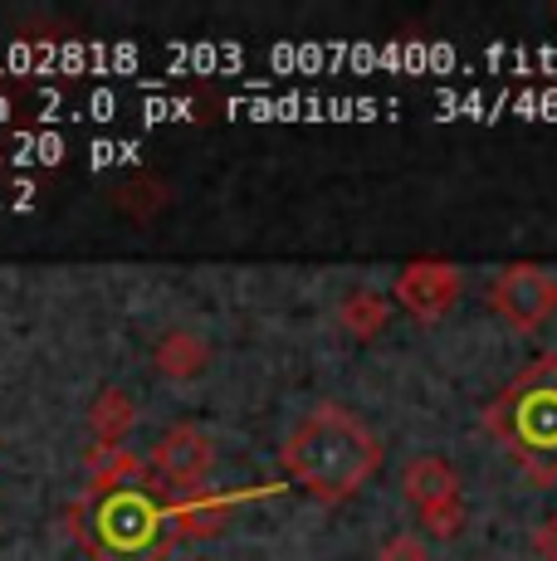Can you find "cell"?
Segmentation results:
<instances>
[{"instance_id": "1", "label": "cell", "mask_w": 557, "mask_h": 561, "mask_svg": "<svg viewBox=\"0 0 557 561\" xmlns=\"http://www.w3.org/2000/svg\"><path fill=\"white\" fill-rule=\"evenodd\" d=\"M278 463H284L288 483H298L308 499L348 503L382 469V439L372 435V425L357 410L323 401L288 430Z\"/></svg>"}, {"instance_id": "2", "label": "cell", "mask_w": 557, "mask_h": 561, "mask_svg": "<svg viewBox=\"0 0 557 561\" xmlns=\"http://www.w3.org/2000/svg\"><path fill=\"white\" fill-rule=\"evenodd\" d=\"M495 435L509 439V449L528 463L533 483L557 479V362H538L528 376L503 391V401L489 410Z\"/></svg>"}, {"instance_id": "3", "label": "cell", "mask_w": 557, "mask_h": 561, "mask_svg": "<svg viewBox=\"0 0 557 561\" xmlns=\"http://www.w3.org/2000/svg\"><path fill=\"white\" fill-rule=\"evenodd\" d=\"M167 508L147 499V489L109 493L93 508V533H79L93 561H162L167 557Z\"/></svg>"}, {"instance_id": "4", "label": "cell", "mask_w": 557, "mask_h": 561, "mask_svg": "<svg viewBox=\"0 0 557 561\" xmlns=\"http://www.w3.org/2000/svg\"><path fill=\"white\" fill-rule=\"evenodd\" d=\"M152 473L162 489H171L177 499H191V493H206L211 479H216V445L201 425H171L162 439L152 445Z\"/></svg>"}, {"instance_id": "5", "label": "cell", "mask_w": 557, "mask_h": 561, "mask_svg": "<svg viewBox=\"0 0 557 561\" xmlns=\"http://www.w3.org/2000/svg\"><path fill=\"white\" fill-rule=\"evenodd\" d=\"M489 308L509 322L513 332H538L557 312V274L538 264H509L489 284Z\"/></svg>"}, {"instance_id": "6", "label": "cell", "mask_w": 557, "mask_h": 561, "mask_svg": "<svg viewBox=\"0 0 557 561\" xmlns=\"http://www.w3.org/2000/svg\"><path fill=\"white\" fill-rule=\"evenodd\" d=\"M459 268L455 264H441V259H416L396 274V304L411 312L416 322H435L455 308L459 298Z\"/></svg>"}, {"instance_id": "7", "label": "cell", "mask_w": 557, "mask_h": 561, "mask_svg": "<svg viewBox=\"0 0 557 561\" xmlns=\"http://www.w3.org/2000/svg\"><path fill=\"white\" fill-rule=\"evenodd\" d=\"M401 493H406V503H411L416 513H431V508H441V503H450V499H465V493H459L455 463L441 459V455H416L411 463H406Z\"/></svg>"}, {"instance_id": "8", "label": "cell", "mask_w": 557, "mask_h": 561, "mask_svg": "<svg viewBox=\"0 0 557 561\" xmlns=\"http://www.w3.org/2000/svg\"><path fill=\"white\" fill-rule=\"evenodd\" d=\"M152 366L167 376V381L186 386L211 366V342L191 328H167L162 337L152 342Z\"/></svg>"}, {"instance_id": "9", "label": "cell", "mask_w": 557, "mask_h": 561, "mask_svg": "<svg viewBox=\"0 0 557 561\" xmlns=\"http://www.w3.org/2000/svg\"><path fill=\"white\" fill-rule=\"evenodd\" d=\"M89 469H93L89 499H109V493H127V489H143V483H147V459L133 455L127 445H117V449L93 445Z\"/></svg>"}, {"instance_id": "10", "label": "cell", "mask_w": 557, "mask_h": 561, "mask_svg": "<svg viewBox=\"0 0 557 561\" xmlns=\"http://www.w3.org/2000/svg\"><path fill=\"white\" fill-rule=\"evenodd\" d=\"M235 513V499L220 489H206V493H191V499H177L167 508V523L186 537H216Z\"/></svg>"}, {"instance_id": "11", "label": "cell", "mask_w": 557, "mask_h": 561, "mask_svg": "<svg viewBox=\"0 0 557 561\" xmlns=\"http://www.w3.org/2000/svg\"><path fill=\"white\" fill-rule=\"evenodd\" d=\"M137 425V401L123 391V386H103L89 405V430H93V445H109L117 449Z\"/></svg>"}, {"instance_id": "12", "label": "cell", "mask_w": 557, "mask_h": 561, "mask_svg": "<svg viewBox=\"0 0 557 561\" xmlns=\"http://www.w3.org/2000/svg\"><path fill=\"white\" fill-rule=\"evenodd\" d=\"M387 318H391V308L377 288H357V294H348L338 308V328L352 332V337H362V342L377 337V332L387 328Z\"/></svg>"}, {"instance_id": "13", "label": "cell", "mask_w": 557, "mask_h": 561, "mask_svg": "<svg viewBox=\"0 0 557 561\" xmlns=\"http://www.w3.org/2000/svg\"><path fill=\"white\" fill-rule=\"evenodd\" d=\"M421 527L431 537H455L459 527H465V499H450V503H441V508L421 513Z\"/></svg>"}, {"instance_id": "14", "label": "cell", "mask_w": 557, "mask_h": 561, "mask_svg": "<svg viewBox=\"0 0 557 561\" xmlns=\"http://www.w3.org/2000/svg\"><path fill=\"white\" fill-rule=\"evenodd\" d=\"M377 561H431V552H425V542L416 533H396V537L382 542Z\"/></svg>"}, {"instance_id": "15", "label": "cell", "mask_w": 557, "mask_h": 561, "mask_svg": "<svg viewBox=\"0 0 557 561\" xmlns=\"http://www.w3.org/2000/svg\"><path fill=\"white\" fill-rule=\"evenodd\" d=\"M533 552L543 561H557V517H543V523L533 527Z\"/></svg>"}]
</instances>
